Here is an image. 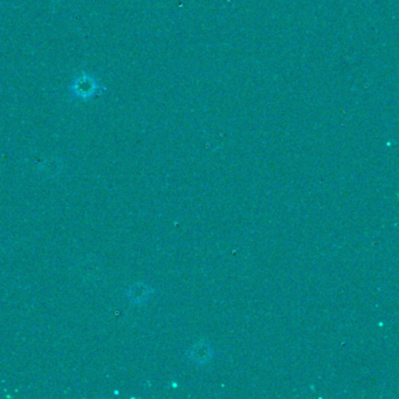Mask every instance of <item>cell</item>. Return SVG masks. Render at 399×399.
<instances>
[{
	"label": "cell",
	"mask_w": 399,
	"mask_h": 399,
	"mask_svg": "<svg viewBox=\"0 0 399 399\" xmlns=\"http://www.w3.org/2000/svg\"><path fill=\"white\" fill-rule=\"evenodd\" d=\"M107 93V87L99 77L87 72H81L73 77L68 85V94L77 102H89Z\"/></svg>",
	"instance_id": "obj_1"
},
{
	"label": "cell",
	"mask_w": 399,
	"mask_h": 399,
	"mask_svg": "<svg viewBox=\"0 0 399 399\" xmlns=\"http://www.w3.org/2000/svg\"><path fill=\"white\" fill-rule=\"evenodd\" d=\"M52 1H53V3H55V4H58V3H62L64 0H52Z\"/></svg>",
	"instance_id": "obj_2"
}]
</instances>
